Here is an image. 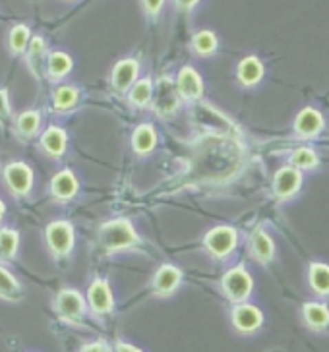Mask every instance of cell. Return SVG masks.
Here are the masks:
<instances>
[{
    "instance_id": "1",
    "label": "cell",
    "mask_w": 329,
    "mask_h": 352,
    "mask_svg": "<svg viewBox=\"0 0 329 352\" xmlns=\"http://www.w3.org/2000/svg\"><path fill=\"white\" fill-rule=\"evenodd\" d=\"M99 240L107 252H118V250L130 248V246L138 244L140 239H138V232L130 221L116 219V221L105 223L103 227L99 228Z\"/></svg>"
},
{
    "instance_id": "2",
    "label": "cell",
    "mask_w": 329,
    "mask_h": 352,
    "mask_svg": "<svg viewBox=\"0 0 329 352\" xmlns=\"http://www.w3.org/2000/svg\"><path fill=\"white\" fill-rule=\"evenodd\" d=\"M221 287L231 302H246L254 289V279L242 265L229 270L221 279Z\"/></svg>"
},
{
    "instance_id": "3",
    "label": "cell",
    "mask_w": 329,
    "mask_h": 352,
    "mask_svg": "<svg viewBox=\"0 0 329 352\" xmlns=\"http://www.w3.org/2000/svg\"><path fill=\"white\" fill-rule=\"evenodd\" d=\"M151 101H153V111L159 116L175 114L178 104H180V95H178V89H176V83L171 82L169 78L157 80V83L153 85Z\"/></svg>"
},
{
    "instance_id": "4",
    "label": "cell",
    "mask_w": 329,
    "mask_h": 352,
    "mask_svg": "<svg viewBox=\"0 0 329 352\" xmlns=\"http://www.w3.org/2000/svg\"><path fill=\"white\" fill-rule=\"evenodd\" d=\"M302 170L293 165H285L279 168L273 176V196L279 201H287L295 197L302 188Z\"/></svg>"
},
{
    "instance_id": "5",
    "label": "cell",
    "mask_w": 329,
    "mask_h": 352,
    "mask_svg": "<svg viewBox=\"0 0 329 352\" xmlns=\"http://www.w3.org/2000/svg\"><path fill=\"white\" fill-rule=\"evenodd\" d=\"M207 252L215 258H226L238 244V232L233 227H221L211 228L204 239Z\"/></svg>"
},
{
    "instance_id": "6",
    "label": "cell",
    "mask_w": 329,
    "mask_h": 352,
    "mask_svg": "<svg viewBox=\"0 0 329 352\" xmlns=\"http://www.w3.org/2000/svg\"><path fill=\"white\" fill-rule=\"evenodd\" d=\"M56 311L62 321L76 325L85 316V300L78 290L64 289L56 296Z\"/></svg>"
},
{
    "instance_id": "7",
    "label": "cell",
    "mask_w": 329,
    "mask_h": 352,
    "mask_svg": "<svg viewBox=\"0 0 329 352\" xmlns=\"http://www.w3.org/2000/svg\"><path fill=\"white\" fill-rule=\"evenodd\" d=\"M47 244L54 256L64 258L74 248V228L66 221H54L47 227Z\"/></svg>"
},
{
    "instance_id": "8",
    "label": "cell",
    "mask_w": 329,
    "mask_h": 352,
    "mask_svg": "<svg viewBox=\"0 0 329 352\" xmlns=\"http://www.w3.org/2000/svg\"><path fill=\"white\" fill-rule=\"evenodd\" d=\"M323 128H326L323 114L314 107H304L293 122V130L300 140H314L323 132Z\"/></svg>"
},
{
    "instance_id": "9",
    "label": "cell",
    "mask_w": 329,
    "mask_h": 352,
    "mask_svg": "<svg viewBox=\"0 0 329 352\" xmlns=\"http://www.w3.org/2000/svg\"><path fill=\"white\" fill-rule=\"evenodd\" d=\"M231 320L238 333H254L262 327L264 323V314L254 304L246 302H237V306L231 311Z\"/></svg>"
},
{
    "instance_id": "10",
    "label": "cell",
    "mask_w": 329,
    "mask_h": 352,
    "mask_svg": "<svg viewBox=\"0 0 329 352\" xmlns=\"http://www.w3.org/2000/svg\"><path fill=\"white\" fill-rule=\"evenodd\" d=\"M4 180L14 196H25L33 184V170L30 168V165H25L21 161H14L4 168Z\"/></svg>"
},
{
    "instance_id": "11",
    "label": "cell",
    "mask_w": 329,
    "mask_h": 352,
    "mask_svg": "<svg viewBox=\"0 0 329 352\" xmlns=\"http://www.w3.org/2000/svg\"><path fill=\"white\" fill-rule=\"evenodd\" d=\"M87 300H89L92 311L97 316H105L113 310V292H111L109 283L103 279L93 280L92 287L87 290Z\"/></svg>"
},
{
    "instance_id": "12",
    "label": "cell",
    "mask_w": 329,
    "mask_h": 352,
    "mask_svg": "<svg viewBox=\"0 0 329 352\" xmlns=\"http://www.w3.org/2000/svg\"><path fill=\"white\" fill-rule=\"evenodd\" d=\"M176 89L178 95L184 97L188 101H198L202 95H204V82H202V76L195 72L192 66H184L178 78H176Z\"/></svg>"
},
{
    "instance_id": "13",
    "label": "cell",
    "mask_w": 329,
    "mask_h": 352,
    "mask_svg": "<svg viewBox=\"0 0 329 352\" xmlns=\"http://www.w3.org/2000/svg\"><path fill=\"white\" fill-rule=\"evenodd\" d=\"M182 280V271L175 265H163L161 270L155 273L153 290L157 296H171Z\"/></svg>"
},
{
    "instance_id": "14",
    "label": "cell",
    "mask_w": 329,
    "mask_h": 352,
    "mask_svg": "<svg viewBox=\"0 0 329 352\" xmlns=\"http://www.w3.org/2000/svg\"><path fill=\"white\" fill-rule=\"evenodd\" d=\"M302 320L312 331H323L329 327V308L323 302H304L302 304Z\"/></svg>"
},
{
    "instance_id": "15",
    "label": "cell",
    "mask_w": 329,
    "mask_h": 352,
    "mask_svg": "<svg viewBox=\"0 0 329 352\" xmlns=\"http://www.w3.org/2000/svg\"><path fill=\"white\" fill-rule=\"evenodd\" d=\"M250 254L259 263H269L275 256V244L264 228H256L250 236Z\"/></svg>"
},
{
    "instance_id": "16",
    "label": "cell",
    "mask_w": 329,
    "mask_h": 352,
    "mask_svg": "<svg viewBox=\"0 0 329 352\" xmlns=\"http://www.w3.org/2000/svg\"><path fill=\"white\" fill-rule=\"evenodd\" d=\"M264 74H266L264 63H262L257 56H254V54H250V56L242 58V60L238 63L237 78L238 82L242 83V85H246V87H252V85H256V83L262 82Z\"/></svg>"
},
{
    "instance_id": "17",
    "label": "cell",
    "mask_w": 329,
    "mask_h": 352,
    "mask_svg": "<svg viewBox=\"0 0 329 352\" xmlns=\"http://www.w3.org/2000/svg\"><path fill=\"white\" fill-rule=\"evenodd\" d=\"M138 70H140V66L136 60L132 58H124L120 63L114 66L113 70V85L116 91H128L130 87H132V83L136 82V78H138Z\"/></svg>"
},
{
    "instance_id": "18",
    "label": "cell",
    "mask_w": 329,
    "mask_h": 352,
    "mask_svg": "<svg viewBox=\"0 0 329 352\" xmlns=\"http://www.w3.org/2000/svg\"><path fill=\"white\" fill-rule=\"evenodd\" d=\"M51 192L52 196L56 197V199H70V197L76 196V192H78V180H76V176H74L72 170H61L59 175L52 178L51 182Z\"/></svg>"
},
{
    "instance_id": "19",
    "label": "cell",
    "mask_w": 329,
    "mask_h": 352,
    "mask_svg": "<svg viewBox=\"0 0 329 352\" xmlns=\"http://www.w3.org/2000/svg\"><path fill=\"white\" fill-rule=\"evenodd\" d=\"M308 285L318 296H329V265L312 261L308 267Z\"/></svg>"
},
{
    "instance_id": "20",
    "label": "cell",
    "mask_w": 329,
    "mask_h": 352,
    "mask_svg": "<svg viewBox=\"0 0 329 352\" xmlns=\"http://www.w3.org/2000/svg\"><path fill=\"white\" fill-rule=\"evenodd\" d=\"M66 132L59 126H51L41 135V147L52 157H61L66 151Z\"/></svg>"
},
{
    "instance_id": "21",
    "label": "cell",
    "mask_w": 329,
    "mask_h": 352,
    "mask_svg": "<svg viewBox=\"0 0 329 352\" xmlns=\"http://www.w3.org/2000/svg\"><path fill=\"white\" fill-rule=\"evenodd\" d=\"M157 135L151 124H142L136 128V132L132 134V145H134L136 153L138 155H147L149 151H153Z\"/></svg>"
},
{
    "instance_id": "22",
    "label": "cell",
    "mask_w": 329,
    "mask_h": 352,
    "mask_svg": "<svg viewBox=\"0 0 329 352\" xmlns=\"http://www.w3.org/2000/svg\"><path fill=\"white\" fill-rule=\"evenodd\" d=\"M288 165L297 166L300 170H314V168H318L319 157L312 147H308V145H300V147H297V149L290 153V157H288Z\"/></svg>"
},
{
    "instance_id": "23",
    "label": "cell",
    "mask_w": 329,
    "mask_h": 352,
    "mask_svg": "<svg viewBox=\"0 0 329 352\" xmlns=\"http://www.w3.org/2000/svg\"><path fill=\"white\" fill-rule=\"evenodd\" d=\"M45 54H47L45 39L43 37L30 39V43H28V64H30V70L37 80H41V68Z\"/></svg>"
},
{
    "instance_id": "24",
    "label": "cell",
    "mask_w": 329,
    "mask_h": 352,
    "mask_svg": "<svg viewBox=\"0 0 329 352\" xmlns=\"http://www.w3.org/2000/svg\"><path fill=\"white\" fill-rule=\"evenodd\" d=\"M72 58H70V54H66V52H51V56H49V63H47V74L51 76L52 80H62L64 76H68V74L72 72Z\"/></svg>"
},
{
    "instance_id": "25",
    "label": "cell",
    "mask_w": 329,
    "mask_h": 352,
    "mask_svg": "<svg viewBox=\"0 0 329 352\" xmlns=\"http://www.w3.org/2000/svg\"><path fill=\"white\" fill-rule=\"evenodd\" d=\"M0 298L16 302L21 298V285L10 271L0 265Z\"/></svg>"
},
{
    "instance_id": "26",
    "label": "cell",
    "mask_w": 329,
    "mask_h": 352,
    "mask_svg": "<svg viewBox=\"0 0 329 352\" xmlns=\"http://www.w3.org/2000/svg\"><path fill=\"white\" fill-rule=\"evenodd\" d=\"M151 95H153V82L149 78H144L140 82L132 83V89H130V103L138 107V109H144L147 104L151 103Z\"/></svg>"
},
{
    "instance_id": "27",
    "label": "cell",
    "mask_w": 329,
    "mask_h": 352,
    "mask_svg": "<svg viewBox=\"0 0 329 352\" xmlns=\"http://www.w3.org/2000/svg\"><path fill=\"white\" fill-rule=\"evenodd\" d=\"M217 47H219L217 35L213 32H209V30L198 32L194 35V39H192V49H194L198 54H202V56L213 54V52L217 51Z\"/></svg>"
},
{
    "instance_id": "28",
    "label": "cell",
    "mask_w": 329,
    "mask_h": 352,
    "mask_svg": "<svg viewBox=\"0 0 329 352\" xmlns=\"http://www.w3.org/2000/svg\"><path fill=\"white\" fill-rule=\"evenodd\" d=\"M20 246V236L12 228H2L0 230V258L12 259Z\"/></svg>"
},
{
    "instance_id": "29",
    "label": "cell",
    "mask_w": 329,
    "mask_h": 352,
    "mask_svg": "<svg viewBox=\"0 0 329 352\" xmlns=\"http://www.w3.org/2000/svg\"><path fill=\"white\" fill-rule=\"evenodd\" d=\"M16 126H18V132L23 138H33L41 126V114L37 111H25L18 116V124Z\"/></svg>"
},
{
    "instance_id": "30",
    "label": "cell",
    "mask_w": 329,
    "mask_h": 352,
    "mask_svg": "<svg viewBox=\"0 0 329 352\" xmlns=\"http://www.w3.org/2000/svg\"><path fill=\"white\" fill-rule=\"evenodd\" d=\"M31 39V32L28 25H14L12 28L10 35H8V45H10V51L14 54H21V52L28 49V43Z\"/></svg>"
},
{
    "instance_id": "31",
    "label": "cell",
    "mask_w": 329,
    "mask_h": 352,
    "mask_svg": "<svg viewBox=\"0 0 329 352\" xmlns=\"http://www.w3.org/2000/svg\"><path fill=\"white\" fill-rule=\"evenodd\" d=\"M80 91L72 87V85H62L54 91V109L56 111H68L74 104L78 103Z\"/></svg>"
},
{
    "instance_id": "32",
    "label": "cell",
    "mask_w": 329,
    "mask_h": 352,
    "mask_svg": "<svg viewBox=\"0 0 329 352\" xmlns=\"http://www.w3.org/2000/svg\"><path fill=\"white\" fill-rule=\"evenodd\" d=\"M10 118V101H8V91L0 89V124Z\"/></svg>"
},
{
    "instance_id": "33",
    "label": "cell",
    "mask_w": 329,
    "mask_h": 352,
    "mask_svg": "<svg viewBox=\"0 0 329 352\" xmlns=\"http://www.w3.org/2000/svg\"><path fill=\"white\" fill-rule=\"evenodd\" d=\"M142 2H144V8L149 16H157L159 12L163 10L164 0H142Z\"/></svg>"
},
{
    "instance_id": "34",
    "label": "cell",
    "mask_w": 329,
    "mask_h": 352,
    "mask_svg": "<svg viewBox=\"0 0 329 352\" xmlns=\"http://www.w3.org/2000/svg\"><path fill=\"white\" fill-rule=\"evenodd\" d=\"M198 2H200V0H175L176 8L182 12H190L192 8H194L195 4H198Z\"/></svg>"
},
{
    "instance_id": "35",
    "label": "cell",
    "mask_w": 329,
    "mask_h": 352,
    "mask_svg": "<svg viewBox=\"0 0 329 352\" xmlns=\"http://www.w3.org/2000/svg\"><path fill=\"white\" fill-rule=\"evenodd\" d=\"M105 342L103 341H97V342H92L89 346H83L82 351L87 352V351H111V346H103Z\"/></svg>"
},
{
    "instance_id": "36",
    "label": "cell",
    "mask_w": 329,
    "mask_h": 352,
    "mask_svg": "<svg viewBox=\"0 0 329 352\" xmlns=\"http://www.w3.org/2000/svg\"><path fill=\"white\" fill-rule=\"evenodd\" d=\"M118 351H140V349H134V346H124L123 342H120V346H118Z\"/></svg>"
},
{
    "instance_id": "37",
    "label": "cell",
    "mask_w": 329,
    "mask_h": 352,
    "mask_svg": "<svg viewBox=\"0 0 329 352\" xmlns=\"http://www.w3.org/2000/svg\"><path fill=\"white\" fill-rule=\"evenodd\" d=\"M4 211H6V208H4V201L0 199V219H2V215H4Z\"/></svg>"
}]
</instances>
